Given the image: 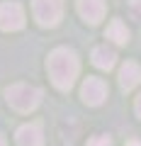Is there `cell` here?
<instances>
[{
    "label": "cell",
    "instance_id": "cell-15",
    "mask_svg": "<svg viewBox=\"0 0 141 146\" xmlns=\"http://www.w3.org/2000/svg\"><path fill=\"white\" fill-rule=\"evenodd\" d=\"M0 146H7V144H5V139H3V136H0Z\"/></svg>",
    "mask_w": 141,
    "mask_h": 146
},
{
    "label": "cell",
    "instance_id": "cell-4",
    "mask_svg": "<svg viewBox=\"0 0 141 146\" xmlns=\"http://www.w3.org/2000/svg\"><path fill=\"white\" fill-rule=\"evenodd\" d=\"M107 93H110L107 83H105L102 78H95V76H88V78L83 80V88H80V98H83V102L90 105V107L102 105L105 100H107Z\"/></svg>",
    "mask_w": 141,
    "mask_h": 146
},
{
    "label": "cell",
    "instance_id": "cell-11",
    "mask_svg": "<svg viewBox=\"0 0 141 146\" xmlns=\"http://www.w3.org/2000/svg\"><path fill=\"white\" fill-rule=\"evenodd\" d=\"M129 15L136 22H141V0H129Z\"/></svg>",
    "mask_w": 141,
    "mask_h": 146
},
{
    "label": "cell",
    "instance_id": "cell-8",
    "mask_svg": "<svg viewBox=\"0 0 141 146\" xmlns=\"http://www.w3.org/2000/svg\"><path fill=\"white\" fill-rule=\"evenodd\" d=\"M139 83H141V68H139V63L126 61L124 66L119 68V85H122V90H134Z\"/></svg>",
    "mask_w": 141,
    "mask_h": 146
},
{
    "label": "cell",
    "instance_id": "cell-12",
    "mask_svg": "<svg viewBox=\"0 0 141 146\" xmlns=\"http://www.w3.org/2000/svg\"><path fill=\"white\" fill-rule=\"evenodd\" d=\"M88 146H112V139L110 136H95L88 141Z\"/></svg>",
    "mask_w": 141,
    "mask_h": 146
},
{
    "label": "cell",
    "instance_id": "cell-5",
    "mask_svg": "<svg viewBox=\"0 0 141 146\" xmlns=\"http://www.w3.org/2000/svg\"><path fill=\"white\" fill-rule=\"evenodd\" d=\"M24 10L20 3H3L0 5V29L3 32H17L24 27Z\"/></svg>",
    "mask_w": 141,
    "mask_h": 146
},
{
    "label": "cell",
    "instance_id": "cell-7",
    "mask_svg": "<svg viewBox=\"0 0 141 146\" xmlns=\"http://www.w3.org/2000/svg\"><path fill=\"white\" fill-rule=\"evenodd\" d=\"M17 146H44V134L39 124H22L15 131Z\"/></svg>",
    "mask_w": 141,
    "mask_h": 146
},
{
    "label": "cell",
    "instance_id": "cell-2",
    "mask_svg": "<svg viewBox=\"0 0 141 146\" xmlns=\"http://www.w3.org/2000/svg\"><path fill=\"white\" fill-rule=\"evenodd\" d=\"M5 98H7L12 110H17V112H32L42 102V90L34 88V85H27V83H17V85H10L5 90Z\"/></svg>",
    "mask_w": 141,
    "mask_h": 146
},
{
    "label": "cell",
    "instance_id": "cell-14",
    "mask_svg": "<svg viewBox=\"0 0 141 146\" xmlns=\"http://www.w3.org/2000/svg\"><path fill=\"white\" fill-rule=\"evenodd\" d=\"M126 146H141V141L139 139H131V141H126Z\"/></svg>",
    "mask_w": 141,
    "mask_h": 146
},
{
    "label": "cell",
    "instance_id": "cell-3",
    "mask_svg": "<svg viewBox=\"0 0 141 146\" xmlns=\"http://www.w3.org/2000/svg\"><path fill=\"white\" fill-rule=\"evenodd\" d=\"M32 12L42 27H56L63 17V0H32Z\"/></svg>",
    "mask_w": 141,
    "mask_h": 146
},
{
    "label": "cell",
    "instance_id": "cell-13",
    "mask_svg": "<svg viewBox=\"0 0 141 146\" xmlns=\"http://www.w3.org/2000/svg\"><path fill=\"white\" fill-rule=\"evenodd\" d=\"M134 110H136V117H139V119H141V95H139V98H136V105H134Z\"/></svg>",
    "mask_w": 141,
    "mask_h": 146
},
{
    "label": "cell",
    "instance_id": "cell-6",
    "mask_svg": "<svg viewBox=\"0 0 141 146\" xmlns=\"http://www.w3.org/2000/svg\"><path fill=\"white\" fill-rule=\"evenodd\" d=\"M105 12H107V3L105 0H78V15L88 25H100Z\"/></svg>",
    "mask_w": 141,
    "mask_h": 146
},
{
    "label": "cell",
    "instance_id": "cell-1",
    "mask_svg": "<svg viewBox=\"0 0 141 146\" xmlns=\"http://www.w3.org/2000/svg\"><path fill=\"white\" fill-rule=\"evenodd\" d=\"M46 71H49V78L51 83L56 85L58 90H71L80 73V61H78V54L68 46H58L49 54L46 58Z\"/></svg>",
    "mask_w": 141,
    "mask_h": 146
},
{
    "label": "cell",
    "instance_id": "cell-10",
    "mask_svg": "<svg viewBox=\"0 0 141 146\" xmlns=\"http://www.w3.org/2000/svg\"><path fill=\"white\" fill-rule=\"evenodd\" d=\"M105 36L112 39L115 44H126V42H129V29H126V25H124L122 20H112L110 25H107Z\"/></svg>",
    "mask_w": 141,
    "mask_h": 146
},
{
    "label": "cell",
    "instance_id": "cell-9",
    "mask_svg": "<svg viewBox=\"0 0 141 146\" xmlns=\"http://www.w3.org/2000/svg\"><path fill=\"white\" fill-rule=\"evenodd\" d=\"M93 63H95L97 68H102V71H110V68L117 63V51H115L112 46H107V44L95 46V49H93Z\"/></svg>",
    "mask_w": 141,
    "mask_h": 146
}]
</instances>
